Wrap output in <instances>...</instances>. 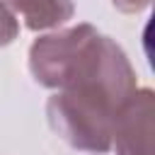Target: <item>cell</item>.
<instances>
[{
    "label": "cell",
    "mask_w": 155,
    "mask_h": 155,
    "mask_svg": "<svg viewBox=\"0 0 155 155\" xmlns=\"http://www.w3.org/2000/svg\"><path fill=\"white\" fill-rule=\"evenodd\" d=\"M111 2L121 12H140V10H145L150 5V0H111Z\"/></svg>",
    "instance_id": "5b68a950"
},
{
    "label": "cell",
    "mask_w": 155,
    "mask_h": 155,
    "mask_svg": "<svg viewBox=\"0 0 155 155\" xmlns=\"http://www.w3.org/2000/svg\"><path fill=\"white\" fill-rule=\"evenodd\" d=\"M136 90V73L121 46L94 31L48 99V124L73 148L107 153L114 121Z\"/></svg>",
    "instance_id": "6da1fadb"
},
{
    "label": "cell",
    "mask_w": 155,
    "mask_h": 155,
    "mask_svg": "<svg viewBox=\"0 0 155 155\" xmlns=\"http://www.w3.org/2000/svg\"><path fill=\"white\" fill-rule=\"evenodd\" d=\"M153 92L136 90L114 121L111 148L116 155H153Z\"/></svg>",
    "instance_id": "7a4b0ae2"
},
{
    "label": "cell",
    "mask_w": 155,
    "mask_h": 155,
    "mask_svg": "<svg viewBox=\"0 0 155 155\" xmlns=\"http://www.w3.org/2000/svg\"><path fill=\"white\" fill-rule=\"evenodd\" d=\"M12 12H19L29 29H48L73 17V0H2Z\"/></svg>",
    "instance_id": "3957f363"
},
{
    "label": "cell",
    "mask_w": 155,
    "mask_h": 155,
    "mask_svg": "<svg viewBox=\"0 0 155 155\" xmlns=\"http://www.w3.org/2000/svg\"><path fill=\"white\" fill-rule=\"evenodd\" d=\"M17 31H19V24L15 12L0 0V46H7L10 41H15Z\"/></svg>",
    "instance_id": "277c9868"
}]
</instances>
